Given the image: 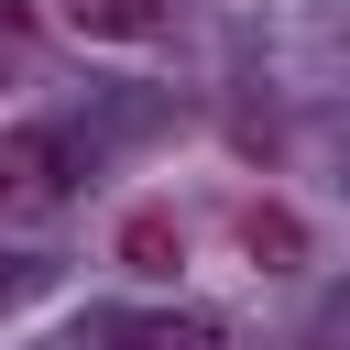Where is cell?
<instances>
[{
	"instance_id": "6da1fadb",
	"label": "cell",
	"mask_w": 350,
	"mask_h": 350,
	"mask_svg": "<svg viewBox=\"0 0 350 350\" xmlns=\"http://www.w3.org/2000/svg\"><path fill=\"white\" fill-rule=\"evenodd\" d=\"M77 197L66 131H0V219H55Z\"/></svg>"
},
{
	"instance_id": "7a4b0ae2",
	"label": "cell",
	"mask_w": 350,
	"mask_h": 350,
	"mask_svg": "<svg viewBox=\"0 0 350 350\" xmlns=\"http://www.w3.org/2000/svg\"><path fill=\"white\" fill-rule=\"evenodd\" d=\"M66 11V33H88V44H142L153 22H164V0H55Z\"/></svg>"
},
{
	"instance_id": "3957f363",
	"label": "cell",
	"mask_w": 350,
	"mask_h": 350,
	"mask_svg": "<svg viewBox=\"0 0 350 350\" xmlns=\"http://www.w3.org/2000/svg\"><path fill=\"white\" fill-rule=\"evenodd\" d=\"M120 262H131V273H175V262H186L175 208H131V219H120Z\"/></svg>"
},
{
	"instance_id": "277c9868",
	"label": "cell",
	"mask_w": 350,
	"mask_h": 350,
	"mask_svg": "<svg viewBox=\"0 0 350 350\" xmlns=\"http://www.w3.org/2000/svg\"><path fill=\"white\" fill-rule=\"evenodd\" d=\"M241 241H252L262 273H295V252H306V230H295L284 208H241Z\"/></svg>"
},
{
	"instance_id": "5b68a950",
	"label": "cell",
	"mask_w": 350,
	"mask_h": 350,
	"mask_svg": "<svg viewBox=\"0 0 350 350\" xmlns=\"http://www.w3.org/2000/svg\"><path fill=\"white\" fill-rule=\"evenodd\" d=\"M11 295H22V273H0V306H11Z\"/></svg>"
}]
</instances>
